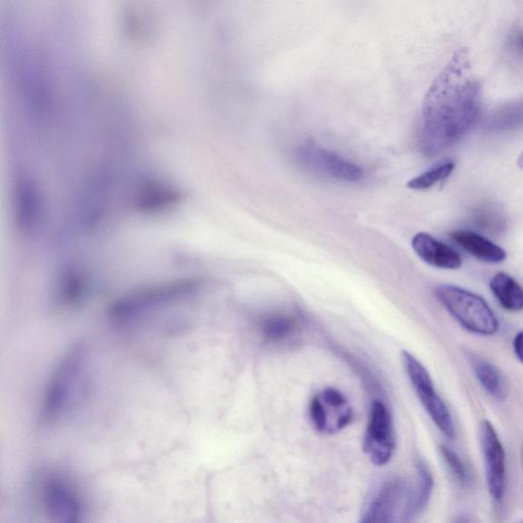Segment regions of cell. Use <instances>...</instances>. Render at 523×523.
<instances>
[{
  "mask_svg": "<svg viewBox=\"0 0 523 523\" xmlns=\"http://www.w3.org/2000/svg\"><path fill=\"white\" fill-rule=\"evenodd\" d=\"M491 290L501 306L511 312L523 309V289L506 273L496 274L490 283Z\"/></svg>",
  "mask_w": 523,
  "mask_h": 523,
  "instance_id": "19",
  "label": "cell"
},
{
  "mask_svg": "<svg viewBox=\"0 0 523 523\" xmlns=\"http://www.w3.org/2000/svg\"><path fill=\"white\" fill-rule=\"evenodd\" d=\"M309 415L318 433L334 435L343 431L352 422L353 410L340 391L327 388L313 397Z\"/></svg>",
  "mask_w": 523,
  "mask_h": 523,
  "instance_id": "8",
  "label": "cell"
},
{
  "mask_svg": "<svg viewBox=\"0 0 523 523\" xmlns=\"http://www.w3.org/2000/svg\"><path fill=\"white\" fill-rule=\"evenodd\" d=\"M474 222L480 229L490 232V234L501 232L505 225L501 213L492 206H482L475 213Z\"/></svg>",
  "mask_w": 523,
  "mask_h": 523,
  "instance_id": "24",
  "label": "cell"
},
{
  "mask_svg": "<svg viewBox=\"0 0 523 523\" xmlns=\"http://www.w3.org/2000/svg\"><path fill=\"white\" fill-rule=\"evenodd\" d=\"M201 289L196 279H179L131 292L110 308L111 317L118 322H129L157 308L192 297Z\"/></svg>",
  "mask_w": 523,
  "mask_h": 523,
  "instance_id": "2",
  "label": "cell"
},
{
  "mask_svg": "<svg viewBox=\"0 0 523 523\" xmlns=\"http://www.w3.org/2000/svg\"><path fill=\"white\" fill-rule=\"evenodd\" d=\"M513 349L516 357L523 364V330L518 332L514 338Z\"/></svg>",
  "mask_w": 523,
  "mask_h": 523,
  "instance_id": "26",
  "label": "cell"
},
{
  "mask_svg": "<svg viewBox=\"0 0 523 523\" xmlns=\"http://www.w3.org/2000/svg\"><path fill=\"white\" fill-rule=\"evenodd\" d=\"M402 361L410 382L423 408L430 415L441 433L450 440L456 436L452 414L438 394L433 378L423 364L407 351L402 353Z\"/></svg>",
  "mask_w": 523,
  "mask_h": 523,
  "instance_id": "5",
  "label": "cell"
},
{
  "mask_svg": "<svg viewBox=\"0 0 523 523\" xmlns=\"http://www.w3.org/2000/svg\"><path fill=\"white\" fill-rule=\"evenodd\" d=\"M455 169V163L446 162L436 168L424 172L407 183L414 190H425L449 178Z\"/></svg>",
  "mask_w": 523,
  "mask_h": 523,
  "instance_id": "22",
  "label": "cell"
},
{
  "mask_svg": "<svg viewBox=\"0 0 523 523\" xmlns=\"http://www.w3.org/2000/svg\"><path fill=\"white\" fill-rule=\"evenodd\" d=\"M396 449L393 419L387 406L375 400L370 409L366 427L363 450L376 466L390 462Z\"/></svg>",
  "mask_w": 523,
  "mask_h": 523,
  "instance_id": "7",
  "label": "cell"
},
{
  "mask_svg": "<svg viewBox=\"0 0 523 523\" xmlns=\"http://www.w3.org/2000/svg\"><path fill=\"white\" fill-rule=\"evenodd\" d=\"M85 367V352L73 348L64 358L45 393L41 420L45 424L55 422L69 408L79 389Z\"/></svg>",
  "mask_w": 523,
  "mask_h": 523,
  "instance_id": "4",
  "label": "cell"
},
{
  "mask_svg": "<svg viewBox=\"0 0 523 523\" xmlns=\"http://www.w3.org/2000/svg\"><path fill=\"white\" fill-rule=\"evenodd\" d=\"M436 297L447 311L473 334L486 337L497 334L499 321L482 297L449 284L439 285Z\"/></svg>",
  "mask_w": 523,
  "mask_h": 523,
  "instance_id": "3",
  "label": "cell"
},
{
  "mask_svg": "<svg viewBox=\"0 0 523 523\" xmlns=\"http://www.w3.org/2000/svg\"><path fill=\"white\" fill-rule=\"evenodd\" d=\"M480 441L486 465L489 493L495 502L503 501L506 493V453L494 425L484 420L480 426Z\"/></svg>",
  "mask_w": 523,
  "mask_h": 523,
  "instance_id": "9",
  "label": "cell"
},
{
  "mask_svg": "<svg viewBox=\"0 0 523 523\" xmlns=\"http://www.w3.org/2000/svg\"><path fill=\"white\" fill-rule=\"evenodd\" d=\"M42 497L47 514L58 522H75L81 514L80 502L73 489L58 478L46 479Z\"/></svg>",
  "mask_w": 523,
  "mask_h": 523,
  "instance_id": "12",
  "label": "cell"
},
{
  "mask_svg": "<svg viewBox=\"0 0 523 523\" xmlns=\"http://www.w3.org/2000/svg\"><path fill=\"white\" fill-rule=\"evenodd\" d=\"M504 51L512 66L523 69V25H517L509 32Z\"/></svg>",
  "mask_w": 523,
  "mask_h": 523,
  "instance_id": "23",
  "label": "cell"
},
{
  "mask_svg": "<svg viewBox=\"0 0 523 523\" xmlns=\"http://www.w3.org/2000/svg\"><path fill=\"white\" fill-rule=\"evenodd\" d=\"M299 161L308 169L328 178L357 182L364 176L358 165L332 154L316 145H306L297 152Z\"/></svg>",
  "mask_w": 523,
  "mask_h": 523,
  "instance_id": "10",
  "label": "cell"
},
{
  "mask_svg": "<svg viewBox=\"0 0 523 523\" xmlns=\"http://www.w3.org/2000/svg\"><path fill=\"white\" fill-rule=\"evenodd\" d=\"M480 107L481 84L469 52L461 49L427 91L420 132L423 154L436 157L455 145L477 120Z\"/></svg>",
  "mask_w": 523,
  "mask_h": 523,
  "instance_id": "1",
  "label": "cell"
},
{
  "mask_svg": "<svg viewBox=\"0 0 523 523\" xmlns=\"http://www.w3.org/2000/svg\"><path fill=\"white\" fill-rule=\"evenodd\" d=\"M416 468L418 477L417 486L415 491L409 496L402 521H410L422 513L427 505H429L433 494L434 478L429 465L423 460H419Z\"/></svg>",
  "mask_w": 523,
  "mask_h": 523,
  "instance_id": "17",
  "label": "cell"
},
{
  "mask_svg": "<svg viewBox=\"0 0 523 523\" xmlns=\"http://www.w3.org/2000/svg\"><path fill=\"white\" fill-rule=\"evenodd\" d=\"M412 247L417 256L431 266L455 270L462 265V259L456 251L436 240L429 233L416 234Z\"/></svg>",
  "mask_w": 523,
  "mask_h": 523,
  "instance_id": "14",
  "label": "cell"
},
{
  "mask_svg": "<svg viewBox=\"0 0 523 523\" xmlns=\"http://www.w3.org/2000/svg\"><path fill=\"white\" fill-rule=\"evenodd\" d=\"M472 368L481 386L492 398L498 401H504L507 398L506 380L494 364L482 359H473Z\"/></svg>",
  "mask_w": 523,
  "mask_h": 523,
  "instance_id": "18",
  "label": "cell"
},
{
  "mask_svg": "<svg viewBox=\"0 0 523 523\" xmlns=\"http://www.w3.org/2000/svg\"><path fill=\"white\" fill-rule=\"evenodd\" d=\"M183 199L178 188L160 181L140 185L134 195V208L140 213L160 214L175 208Z\"/></svg>",
  "mask_w": 523,
  "mask_h": 523,
  "instance_id": "13",
  "label": "cell"
},
{
  "mask_svg": "<svg viewBox=\"0 0 523 523\" xmlns=\"http://www.w3.org/2000/svg\"><path fill=\"white\" fill-rule=\"evenodd\" d=\"M78 270H69L61 284L60 297L63 304L73 306L80 302L85 293V280Z\"/></svg>",
  "mask_w": 523,
  "mask_h": 523,
  "instance_id": "21",
  "label": "cell"
},
{
  "mask_svg": "<svg viewBox=\"0 0 523 523\" xmlns=\"http://www.w3.org/2000/svg\"><path fill=\"white\" fill-rule=\"evenodd\" d=\"M523 126V98L494 110L487 120L491 131H506Z\"/></svg>",
  "mask_w": 523,
  "mask_h": 523,
  "instance_id": "20",
  "label": "cell"
},
{
  "mask_svg": "<svg viewBox=\"0 0 523 523\" xmlns=\"http://www.w3.org/2000/svg\"><path fill=\"white\" fill-rule=\"evenodd\" d=\"M410 493L406 483L391 475L377 483L365 499L360 521L363 523H386L403 516Z\"/></svg>",
  "mask_w": 523,
  "mask_h": 523,
  "instance_id": "6",
  "label": "cell"
},
{
  "mask_svg": "<svg viewBox=\"0 0 523 523\" xmlns=\"http://www.w3.org/2000/svg\"><path fill=\"white\" fill-rule=\"evenodd\" d=\"M259 328L266 343L283 345L299 335L300 321L293 315L278 313L262 319Z\"/></svg>",
  "mask_w": 523,
  "mask_h": 523,
  "instance_id": "16",
  "label": "cell"
},
{
  "mask_svg": "<svg viewBox=\"0 0 523 523\" xmlns=\"http://www.w3.org/2000/svg\"><path fill=\"white\" fill-rule=\"evenodd\" d=\"M441 453L457 481L461 484L467 483V470L459 455L445 445L441 446Z\"/></svg>",
  "mask_w": 523,
  "mask_h": 523,
  "instance_id": "25",
  "label": "cell"
},
{
  "mask_svg": "<svg viewBox=\"0 0 523 523\" xmlns=\"http://www.w3.org/2000/svg\"><path fill=\"white\" fill-rule=\"evenodd\" d=\"M451 239L481 261L498 264L506 259V253L501 247L479 233L458 230L451 233Z\"/></svg>",
  "mask_w": 523,
  "mask_h": 523,
  "instance_id": "15",
  "label": "cell"
},
{
  "mask_svg": "<svg viewBox=\"0 0 523 523\" xmlns=\"http://www.w3.org/2000/svg\"><path fill=\"white\" fill-rule=\"evenodd\" d=\"M14 208L18 229L23 234H32L42 216V200L38 185L27 175H18L14 185Z\"/></svg>",
  "mask_w": 523,
  "mask_h": 523,
  "instance_id": "11",
  "label": "cell"
},
{
  "mask_svg": "<svg viewBox=\"0 0 523 523\" xmlns=\"http://www.w3.org/2000/svg\"><path fill=\"white\" fill-rule=\"evenodd\" d=\"M517 166L523 170V151L522 153L520 154V156L518 157V160H517Z\"/></svg>",
  "mask_w": 523,
  "mask_h": 523,
  "instance_id": "27",
  "label": "cell"
}]
</instances>
